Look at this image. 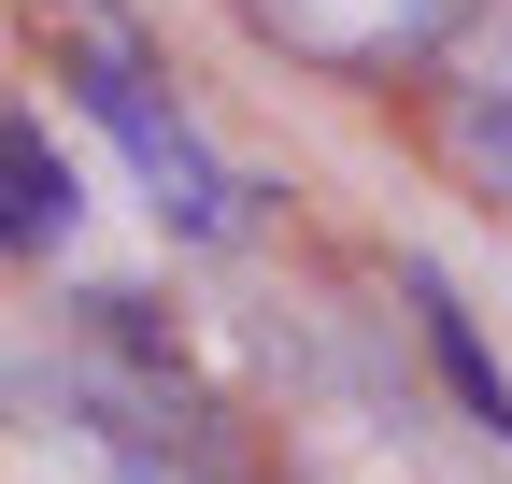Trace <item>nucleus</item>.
<instances>
[{"label":"nucleus","mask_w":512,"mask_h":484,"mask_svg":"<svg viewBox=\"0 0 512 484\" xmlns=\"http://www.w3.org/2000/svg\"><path fill=\"white\" fill-rule=\"evenodd\" d=\"M57 86H72L100 129L128 143V171H143L157 228H185V242H242V171H228L200 129H185L171 100H157V72H143L128 43H72V57H57Z\"/></svg>","instance_id":"obj_1"},{"label":"nucleus","mask_w":512,"mask_h":484,"mask_svg":"<svg viewBox=\"0 0 512 484\" xmlns=\"http://www.w3.org/2000/svg\"><path fill=\"white\" fill-rule=\"evenodd\" d=\"M242 15L285 57H313V72H399V57H427L470 0H242Z\"/></svg>","instance_id":"obj_2"},{"label":"nucleus","mask_w":512,"mask_h":484,"mask_svg":"<svg viewBox=\"0 0 512 484\" xmlns=\"http://www.w3.org/2000/svg\"><path fill=\"white\" fill-rule=\"evenodd\" d=\"M72 214H86V186H72V157H57V129L43 114H0V257H57Z\"/></svg>","instance_id":"obj_3"},{"label":"nucleus","mask_w":512,"mask_h":484,"mask_svg":"<svg viewBox=\"0 0 512 484\" xmlns=\"http://www.w3.org/2000/svg\"><path fill=\"white\" fill-rule=\"evenodd\" d=\"M413 314H427V356H441V371H456V399H470V428H484V442H512V385H498V356H484V328L456 314V285H441V271H413Z\"/></svg>","instance_id":"obj_4"},{"label":"nucleus","mask_w":512,"mask_h":484,"mask_svg":"<svg viewBox=\"0 0 512 484\" xmlns=\"http://www.w3.org/2000/svg\"><path fill=\"white\" fill-rule=\"evenodd\" d=\"M456 157L484 171V200L512 214V57H498V86H470V100H456Z\"/></svg>","instance_id":"obj_5"}]
</instances>
